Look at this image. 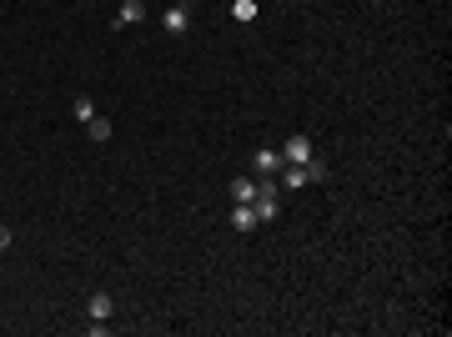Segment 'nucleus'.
<instances>
[{
	"label": "nucleus",
	"mask_w": 452,
	"mask_h": 337,
	"mask_svg": "<svg viewBox=\"0 0 452 337\" xmlns=\"http://www.w3.org/2000/svg\"><path fill=\"white\" fill-rule=\"evenodd\" d=\"M232 21H256V0H232Z\"/></svg>",
	"instance_id": "obj_9"
},
{
	"label": "nucleus",
	"mask_w": 452,
	"mask_h": 337,
	"mask_svg": "<svg viewBox=\"0 0 452 337\" xmlns=\"http://www.w3.org/2000/svg\"><path fill=\"white\" fill-rule=\"evenodd\" d=\"M11 242H16V237H11V227H0V252H11Z\"/></svg>",
	"instance_id": "obj_13"
},
{
	"label": "nucleus",
	"mask_w": 452,
	"mask_h": 337,
	"mask_svg": "<svg viewBox=\"0 0 452 337\" xmlns=\"http://www.w3.org/2000/svg\"><path fill=\"white\" fill-rule=\"evenodd\" d=\"M86 131H91V141H111V121H106V116H91Z\"/></svg>",
	"instance_id": "obj_8"
},
{
	"label": "nucleus",
	"mask_w": 452,
	"mask_h": 337,
	"mask_svg": "<svg viewBox=\"0 0 452 337\" xmlns=\"http://www.w3.org/2000/svg\"><path fill=\"white\" fill-rule=\"evenodd\" d=\"M71 116H76V121H91V116H96V101H91V96H76Z\"/></svg>",
	"instance_id": "obj_10"
},
{
	"label": "nucleus",
	"mask_w": 452,
	"mask_h": 337,
	"mask_svg": "<svg viewBox=\"0 0 452 337\" xmlns=\"http://www.w3.org/2000/svg\"><path fill=\"white\" fill-rule=\"evenodd\" d=\"M232 201H256V177H237L232 182Z\"/></svg>",
	"instance_id": "obj_7"
},
{
	"label": "nucleus",
	"mask_w": 452,
	"mask_h": 337,
	"mask_svg": "<svg viewBox=\"0 0 452 337\" xmlns=\"http://www.w3.org/2000/svg\"><path fill=\"white\" fill-rule=\"evenodd\" d=\"M161 26L171 31V35H186V31H191V11H186V6H166V11H161Z\"/></svg>",
	"instance_id": "obj_4"
},
{
	"label": "nucleus",
	"mask_w": 452,
	"mask_h": 337,
	"mask_svg": "<svg viewBox=\"0 0 452 337\" xmlns=\"http://www.w3.org/2000/svg\"><path fill=\"white\" fill-rule=\"evenodd\" d=\"M232 227H237L242 237L261 227V216H256V206H252V201H237V206H232Z\"/></svg>",
	"instance_id": "obj_3"
},
{
	"label": "nucleus",
	"mask_w": 452,
	"mask_h": 337,
	"mask_svg": "<svg viewBox=\"0 0 452 337\" xmlns=\"http://www.w3.org/2000/svg\"><path fill=\"white\" fill-rule=\"evenodd\" d=\"M327 177H332V172H327V161L312 156V161H307V182H327Z\"/></svg>",
	"instance_id": "obj_11"
},
{
	"label": "nucleus",
	"mask_w": 452,
	"mask_h": 337,
	"mask_svg": "<svg viewBox=\"0 0 452 337\" xmlns=\"http://www.w3.org/2000/svg\"><path fill=\"white\" fill-rule=\"evenodd\" d=\"M111 312H116V297H111V292H96V297L86 302V317H91V322H111Z\"/></svg>",
	"instance_id": "obj_5"
},
{
	"label": "nucleus",
	"mask_w": 452,
	"mask_h": 337,
	"mask_svg": "<svg viewBox=\"0 0 452 337\" xmlns=\"http://www.w3.org/2000/svg\"><path fill=\"white\" fill-rule=\"evenodd\" d=\"M281 166H287V161H281V151H276V146H261V151L252 156V172H256V177H276Z\"/></svg>",
	"instance_id": "obj_2"
},
{
	"label": "nucleus",
	"mask_w": 452,
	"mask_h": 337,
	"mask_svg": "<svg viewBox=\"0 0 452 337\" xmlns=\"http://www.w3.org/2000/svg\"><path fill=\"white\" fill-rule=\"evenodd\" d=\"M317 151H312V136H287V141H281V161H287V166H307Z\"/></svg>",
	"instance_id": "obj_1"
},
{
	"label": "nucleus",
	"mask_w": 452,
	"mask_h": 337,
	"mask_svg": "<svg viewBox=\"0 0 452 337\" xmlns=\"http://www.w3.org/2000/svg\"><path fill=\"white\" fill-rule=\"evenodd\" d=\"M141 21H146V6H141V0H121L116 26H141Z\"/></svg>",
	"instance_id": "obj_6"
},
{
	"label": "nucleus",
	"mask_w": 452,
	"mask_h": 337,
	"mask_svg": "<svg viewBox=\"0 0 452 337\" xmlns=\"http://www.w3.org/2000/svg\"><path fill=\"white\" fill-rule=\"evenodd\" d=\"M281 177H287V187H307V166H281Z\"/></svg>",
	"instance_id": "obj_12"
}]
</instances>
